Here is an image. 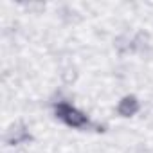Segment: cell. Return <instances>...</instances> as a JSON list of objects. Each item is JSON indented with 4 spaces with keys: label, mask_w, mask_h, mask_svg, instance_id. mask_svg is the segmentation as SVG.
Wrapping results in <instances>:
<instances>
[{
    "label": "cell",
    "mask_w": 153,
    "mask_h": 153,
    "mask_svg": "<svg viewBox=\"0 0 153 153\" xmlns=\"http://www.w3.org/2000/svg\"><path fill=\"white\" fill-rule=\"evenodd\" d=\"M58 115L67 123V124H70V126H81V124H85V115L83 114H79L76 108H72V106H68V105H59L58 106Z\"/></svg>",
    "instance_id": "cell-1"
},
{
    "label": "cell",
    "mask_w": 153,
    "mask_h": 153,
    "mask_svg": "<svg viewBox=\"0 0 153 153\" xmlns=\"http://www.w3.org/2000/svg\"><path fill=\"white\" fill-rule=\"evenodd\" d=\"M135 108H137V105H135V101H133V99H124V103L121 105V112H123V114H126V115L133 114V112H135Z\"/></svg>",
    "instance_id": "cell-2"
}]
</instances>
